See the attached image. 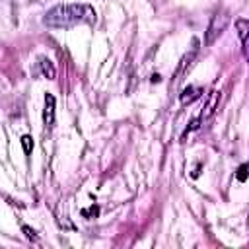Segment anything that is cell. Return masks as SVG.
Masks as SVG:
<instances>
[{"label":"cell","mask_w":249,"mask_h":249,"mask_svg":"<svg viewBox=\"0 0 249 249\" xmlns=\"http://www.w3.org/2000/svg\"><path fill=\"white\" fill-rule=\"evenodd\" d=\"M235 29H237V35H239V41H241L243 56L249 62V19H245V18L235 19Z\"/></svg>","instance_id":"3957f363"},{"label":"cell","mask_w":249,"mask_h":249,"mask_svg":"<svg viewBox=\"0 0 249 249\" xmlns=\"http://www.w3.org/2000/svg\"><path fill=\"white\" fill-rule=\"evenodd\" d=\"M21 146H23V152H25V154H29V152L33 150V138H31V136H27V134H25V136H21Z\"/></svg>","instance_id":"9c48e42d"},{"label":"cell","mask_w":249,"mask_h":249,"mask_svg":"<svg viewBox=\"0 0 249 249\" xmlns=\"http://www.w3.org/2000/svg\"><path fill=\"white\" fill-rule=\"evenodd\" d=\"M43 123H45V126H53V123H54V97H53L51 93H45Z\"/></svg>","instance_id":"5b68a950"},{"label":"cell","mask_w":249,"mask_h":249,"mask_svg":"<svg viewBox=\"0 0 249 249\" xmlns=\"http://www.w3.org/2000/svg\"><path fill=\"white\" fill-rule=\"evenodd\" d=\"M41 70H43V74H45L49 80H53V78H54V68H53L51 60H47V58H41Z\"/></svg>","instance_id":"52a82bcc"},{"label":"cell","mask_w":249,"mask_h":249,"mask_svg":"<svg viewBox=\"0 0 249 249\" xmlns=\"http://www.w3.org/2000/svg\"><path fill=\"white\" fill-rule=\"evenodd\" d=\"M200 93H202V89H200L198 86H187V88L181 91V103H183V105H189V103H193L195 99H198Z\"/></svg>","instance_id":"8992f818"},{"label":"cell","mask_w":249,"mask_h":249,"mask_svg":"<svg viewBox=\"0 0 249 249\" xmlns=\"http://www.w3.org/2000/svg\"><path fill=\"white\" fill-rule=\"evenodd\" d=\"M218 99H220V91L212 89L208 99H206V103H204V111L200 113V121H208L212 117V113L218 109Z\"/></svg>","instance_id":"277c9868"},{"label":"cell","mask_w":249,"mask_h":249,"mask_svg":"<svg viewBox=\"0 0 249 249\" xmlns=\"http://www.w3.org/2000/svg\"><path fill=\"white\" fill-rule=\"evenodd\" d=\"M230 23V12L228 10H218L212 18H210V23L206 27V37H204V43L206 45H212L228 27Z\"/></svg>","instance_id":"7a4b0ae2"},{"label":"cell","mask_w":249,"mask_h":249,"mask_svg":"<svg viewBox=\"0 0 249 249\" xmlns=\"http://www.w3.org/2000/svg\"><path fill=\"white\" fill-rule=\"evenodd\" d=\"M247 175H249V163H241L239 167H237V173H235V177H237V181H245L247 179Z\"/></svg>","instance_id":"ba28073f"},{"label":"cell","mask_w":249,"mask_h":249,"mask_svg":"<svg viewBox=\"0 0 249 249\" xmlns=\"http://www.w3.org/2000/svg\"><path fill=\"white\" fill-rule=\"evenodd\" d=\"M23 231H25V235H27L29 239H37V235H35V231H33L31 228H27V226H23Z\"/></svg>","instance_id":"30bf717a"},{"label":"cell","mask_w":249,"mask_h":249,"mask_svg":"<svg viewBox=\"0 0 249 249\" xmlns=\"http://www.w3.org/2000/svg\"><path fill=\"white\" fill-rule=\"evenodd\" d=\"M43 23L54 29H68L82 23H95V10L88 4H68V2L56 4L45 14Z\"/></svg>","instance_id":"6da1fadb"},{"label":"cell","mask_w":249,"mask_h":249,"mask_svg":"<svg viewBox=\"0 0 249 249\" xmlns=\"http://www.w3.org/2000/svg\"><path fill=\"white\" fill-rule=\"evenodd\" d=\"M97 212H99L97 208H89V210H84V216H88V214H93V216H95Z\"/></svg>","instance_id":"8fae6325"}]
</instances>
